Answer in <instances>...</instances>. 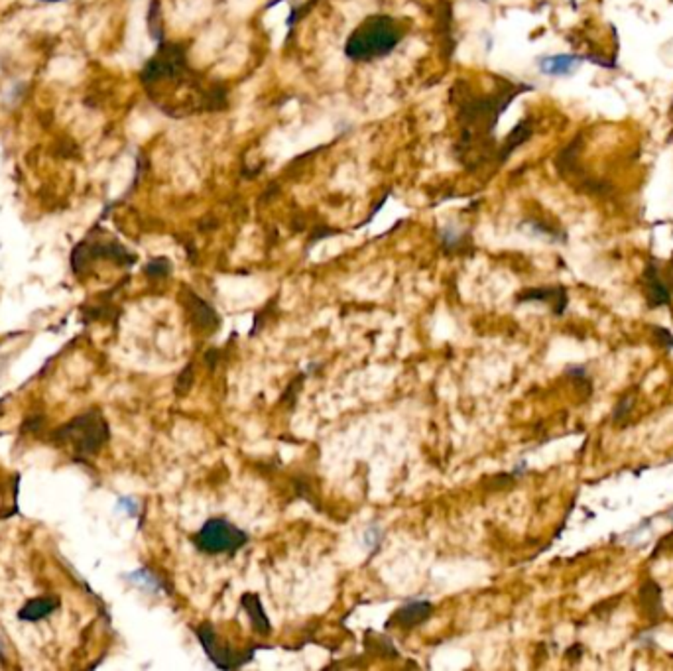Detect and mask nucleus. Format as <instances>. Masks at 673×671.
<instances>
[{
	"instance_id": "f257e3e1",
	"label": "nucleus",
	"mask_w": 673,
	"mask_h": 671,
	"mask_svg": "<svg viewBox=\"0 0 673 671\" xmlns=\"http://www.w3.org/2000/svg\"><path fill=\"white\" fill-rule=\"evenodd\" d=\"M404 26L384 14L362 20L347 38L345 54L352 61H372L392 54L404 38Z\"/></svg>"
},
{
	"instance_id": "f03ea898",
	"label": "nucleus",
	"mask_w": 673,
	"mask_h": 671,
	"mask_svg": "<svg viewBox=\"0 0 673 671\" xmlns=\"http://www.w3.org/2000/svg\"><path fill=\"white\" fill-rule=\"evenodd\" d=\"M247 541V532L238 529L230 522L221 518H213L205 522L199 532L193 536L195 547L203 553H209V556L237 553L240 547H245Z\"/></svg>"
},
{
	"instance_id": "7ed1b4c3",
	"label": "nucleus",
	"mask_w": 673,
	"mask_h": 671,
	"mask_svg": "<svg viewBox=\"0 0 673 671\" xmlns=\"http://www.w3.org/2000/svg\"><path fill=\"white\" fill-rule=\"evenodd\" d=\"M109 437L106 423L97 412L87 413L77 418L75 422L69 423L61 429V441H69L79 455H91L95 453Z\"/></svg>"
},
{
	"instance_id": "20e7f679",
	"label": "nucleus",
	"mask_w": 673,
	"mask_h": 671,
	"mask_svg": "<svg viewBox=\"0 0 673 671\" xmlns=\"http://www.w3.org/2000/svg\"><path fill=\"white\" fill-rule=\"evenodd\" d=\"M197 636H199L201 646L205 648V652L209 653V658L213 660V663L217 667L233 670V667H240L248 660V658H242V653H235L230 652L228 648H221L217 644V636H215V630H213L211 624H201L197 628Z\"/></svg>"
},
{
	"instance_id": "39448f33",
	"label": "nucleus",
	"mask_w": 673,
	"mask_h": 671,
	"mask_svg": "<svg viewBox=\"0 0 673 671\" xmlns=\"http://www.w3.org/2000/svg\"><path fill=\"white\" fill-rule=\"evenodd\" d=\"M431 610H433L431 603L414 601V603L402 606L398 613L392 616V622H398V626H404V628H412V626H417V624L427 620V616L431 614Z\"/></svg>"
},
{
	"instance_id": "423d86ee",
	"label": "nucleus",
	"mask_w": 673,
	"mask_h": 671,
	"mask_svg": "<svg viewBox=\"0 0 673 671\" xmlns=\"http://www.w3.org/2000/svg\"><path fill=\"white\" fill-rule=\"evenodd\" d=\"M57 606H59V601L54 598V596L34 598V601H30V603L20 610L18 616L22 620H28V622H38V620H42V618H46V616L54 613Z\"/></svg>"
},
{
	"instance_id": "0eeeda50",
	"label": "nucleus",
	"mask_w": 673,
	"mask_h": 671,
	"mask_svg": "<svg viewBox=\"0 0 673 671\" xmlns=\"http://www.w3.org/2000/svg\"><path fill=\"white\" fill-rule=\"evenodd\" d=\"M240 603L245 606V610L250 616V622L254 626V630L260 634H268L270 632V620H268V616H266L264 608H262V603H260V598L254 593H247V595L240 598Z\"/></svg>"
},
{
	"instance_id": "6e6552de",
	"label": "nucleus",
	"mask_w": 673,
	"mask_h": 671,
	"mask_svg": "<svg viewBox=\"0 0 673 671\" xmlns=\"http://www.w3.org/2000/svg\"><path fill=\"white\" fill-rule=\"evenodd\" d=\"M579 58L575 56H551V58H543L540 61L541 73L553 77H563L571 75L575 69H577Z\"/></svg>"
},
{
	"instance_id": "1a4fd4ad",
	"label": "nucleus",
	"mask_w": 673,
	"mask_h": 671,
	"mask_svg": "<svg viewBox=\"0 0 673 671\" xmlns=\"http://www.w3.org/2000/svg\"><path fill=\"white\" fill-rule=\"evenodd\" d=\"M646 282H648V298H650L652 306H662V303L669 301V291L664 286V282L660 280L655 268H648Z\"/></svg>"
},
{
	"instance_id": "9d476101",
	"label": "nucleus",
	"mask_w": 673,
	"mask_h": 671,
	"mask_svg": "<svg viewBox=\"0 0 673 671\" xmlns=\"http://www.w3.org/2000/svg\"><path fill=\"white\" fill-rule=\"evenodd\" d=\"M128 579H130L132 583H136V585L148 589V591H160V587H161V583L158 581V577H154L148 569H138V571L130 573Z\"/></svg>"
},
{
	"instance_id": "9b49d317",
	"label": "nucleus",
	"mask_w": 673,
	"mask_h": 671,
	"mask_svg": "<svg viewBox=\"0 0 673 671\" xmlns=\"http://www.w3.org/2000/svg\"><path fill=\"white\" fill-rule=\"evenodd\" d=\"M528 136H530V128H528V126L526 125L516 126V130H514L512 134L508 136V140H506V146H504V156H508L516 146H520L524 140H528Z\"/></svg>"
},
{
	"instance_id": "f8f14e48",
	"label": "nucleus",
	"mask_w": 673,
	"mask_h": 671,
	"mask_svg": "<svg viewBox=\"0 0 673 671\" xmlns=\"http://www.w3.org/2000/svg\"><path fill=\"white\" fill-rule=\"evenodd\" d=\"M195 319L203 323V327L211 325V321L213 323H217V315H215V311H213V307H209L207 303H203L201 299L195 298Z\"/></svg>"
},
{
	"instance_id": "ddd939ff",
	"label": "nucleus",
	"mask_w": 673,
	"mask_h": 671,
	"mask_svg": "<svg viewBox=\"0 0 673 671\" xmlns=\"http://www.w3.org/2000/svg\"><path fill=\"white\" fill-rule=\"evenodd\" d=\"M146 270H148V274H152V276H163V274L170 272V264H168V260H154L152 264Z\"/></svg>"
},
{
	"instance_id": "4468645a",
	"label": "nucleus",
	"mask_w": 673,
	"mask_h": 671,
	"mask_svg": "<svg viewBox=\"0 0 673 671\" xmlns=\"http://www.w3.org/2000/svg\"><path fill=\"white\" fill-rule=\"evenodd\" d=\"M46 2H57V0H46Z\"/></svg>"
}]
</instances>
